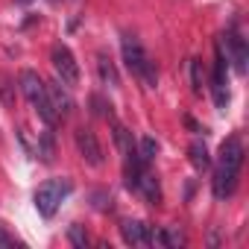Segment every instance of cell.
<instances>
[{
    "instance_id": "obj_9",
    "label": "cell",
    "mask_w": 249,
    "mask_h": 249,
    "mask_svg": "<svg viewBox=\"0 0 249 249\" xmlns=\"http://www.w3.org/2000/svg\"><path fill=\"white\" fill-rule=\"evenodd\" d=\"M226 44H229V56L226 59H231L234 62V71L237 73H246V62H249V50H246V38L243 36H237L234 30L229 33V38H226Z\"/></svg>"
},
{
    "instance_id": "obj_8",
    "label": "cell",
    "mask_w": 249,
    "mask_h": 249,
    "mask_svg": "<svg viewBox=\"0 0 249 249\" xmlns=\"http://www.w3.org/2000/svg\"><path fill=\"white\" fill-rule=\"evenodd\" d=\"M120 234H123V240H126L129 246H150V243H156V231L144 220H126L120 226Z\"/></svg>"
},
{
    "instance_id": "obj_1",
    "label": "cell",
    "mask_w": 249,
    "mask_h": 249,
    "mask_svg": "<svg viewBox=\"0 0 249 249\" xmlns=\"http://www.w3.org/2000/svg\"><path fill=\"white\" fill-rule=\"evenodd\" d=\"M240 167H243V144L237 135L226 138L220 153H217V167H214V196L217 199H229L237 188V179H240Z\"/></svg>"
},
{
    "instance_id": "obj_13",
    "label": "cell",
    "mask_w": 249,
    "mask_h": 249,
    "mask_svg": "<svg viewBox=\"0 0 249 249\" xmlns=\"http://www.w3.org/2000/svg\"><path fill=\"white\" fill-rule=\"evenodd\" d=\"M111 135H114V144H117V150H120L123 156L135 150V138H132V132H129L126 126H120V123H111Z\"/></svg>"
},
{
    "instance_id": "obj_19",
    "label": "cell",
    "mask_w": 249,
    "mask_h": 249,
    "mask_svg": "<svg viewBox=\"0 0 249 249\" xmlns=\"http://www.w3.org/2000/svg\"><path fill=\"white\" fill-rule=\"evenodd\" d=\"M68 237H71V243H73V246H79V249H85V246H88V234L82 231V226H79V223H73V226L68 229Z\"/></svg>"
},
{
    "instance_id": "obj_20",
    "label": "cell",
    "mask_w": 249,
    "mask_h": 249,
    "mask_svg": "<svg viewBox=\"0 0 249 249\" xmlns=\"http://www.w3.org/2000/svg\"><path fill=\"white\" fill-rule=\"evenodd\" d=\"M91 103L97 106V108H94L97 114H103V117H111V106H108V103H103V97H94Z\"/></svg>"
},
{
    "instance_id": "obj_16",
    "label": "cell",
    "mask_w": 249,
    "mask_h": 249,
    "mask_svg": "<svg viewBox=\"0 0 249 249\" xmlns=\"http://www.w3.org/2000/svg\"><path fill=\"white\" fill-rule=\"evenodd\" d=\"M156 240H159V243H164V246H182V243H185L182 231H176V229H164V231H156Z\"/></svg>"
},
{
    "instance_id": "obj_12",
    "label": "cell",
    "mask_w": 249,
    "mask_h": 249,
    "mask_svg": "<svg viewBox=\"0 0 249 249\" xmlns=\"http://www.w3.org/2000/svg\"><path fill=\"white\" fill-rule=\"evenodd\" d=\"M97 73H100L103 85H108V88H117V85H120V76H117V71H114V62H111V56H106V53L97 56Z\"/></svg>"
},
{
    "instance_id": "obj_10",
    "label": "cell",
    "mask_w": 249,
    "mask_h": 249,
    "mask_svg": "<svg viewBox=\"0 0 249 249\" xmlns=\"http://www.w3.org/2000/svg\"><path fill=\"white\" fill-rule=\"evenodd\" d=\"M44 88H47V100H50L53 111L59 114V120H62V117H68V114H71V108H73L71 94L59 85V79H56V82H44Z\"/></svg>"
},
{
    "instance_id": "obj_2",
    "label": "cell",
    "mask_w": 249,
    "mask_h": 249,
    "mask_svg": "<svg viewBox=\"0 0 249 249\" xmlns=\"http://www.w3.org/2000/svg\"><path fill=\"white\" fill-rule=\"evenodd\" d=\"M120 53H123V62H126L129 73L138 82H144L147 88H156L159 85V68H156L153 56L144 50V44L135 36H129V33L120 36Z\"/></svg>"
},
{
    "instance_id": "obj_18",
    "label": "cell",
    "mask_w": 249,
    "mask_h": 249,
    "mask_svg": "<svg viewBox=\"0 0 249 249\" xmlns=\"http://www.w3.org/2000/svg\"><path fill=\"white\" fill-rule=\"evenodd\" d=\"M38 156H41V161H53V132L50 129L38 141Z\"/></svg>"
},
{
    "instance_id": "obj_6",
    "label": "cell",
    "mask_w": 249,
    "mask_h": 249,
    "mask_svg": "<svg viewBox=\"0 0 249 249\" xmlns=\"http://www.w3.org/2000/svg\"><path fill=\"white\" fill-rule=\"evenodd\" d=\"M211 94H214V106L226 111L229 106V59L223 44H214V76H211Z\"/></svg>"
},
{
    "instance_id": "obj_14",
    "label": "cell",
    "mask_w": 249,
    "mask_h": 249,
    "mask_svg": "<svg viewBox=\"0 0 249 249\" xmlns=\"http://www.w3.org/2000/svg\"><path fill=\"white\" fill-rule=\"evenodd\" d=\"M188 156H191V164H194V170H205V167L211 164L208 147H205L202 141H194V144L188 147Z\"/></svg>"
},
{
    "instance_id": "obj_5",
    "label": "cell",
    "mask_w": 249,
    "mask_h": 249,
    "mask_svg": "<svg viewBox=\"0 0 249 249\" xmlns=\"http://www.w3.org/2000/svg\"><path fill=\"white\" fill-rule=\"evenodd\" d=\"M50 62H53V71H56L62 85H71V88L79 85V62H76V56L71 53L68 44L56 41L53 50H50Z\"/></svg>"
},
{
    "instance_id": "obj_11",
    "label": "cell",
    "mask_w": 249,
    "mask_h": 249,
    "mask_svg": "<svg viewBox=\"0 0 249 249\" xmlns=\"http://www.w3.org/2000/svg\"><path fill=\"white\" fill-rule=\"evenodd\" d=\"M135 191H141V194H144V199H147L150 205H159V202H161V185H159L156 173H150L147 167H144V173H141V179H138V188H135Z\"/></svg>"
},
{
    "instance_id": "obj_15",
    "label": "cell",
    "mask_w": 249,
    "mask_h": 249,
    "mask_svg": "<svg viewBox=\"0 0 249 249\" xmlns=\"http://www.w3.org/2000/svg\"><path fill=\"white\" fill-rule=\"evenodd\" d=\"M156 153H159V144H156V138L144 135V138H141V144H138V156H141V161H144V164H150V161L156 159Z\"/></svg>"
},
{
    "instance_id": "obj_7",
    "label": "cell",
    "mask_w": 249,
    "mask_h": 249,
    "mask_svg": "<svg viewBox=\"0 0 249 249\" xmlns=\"http://www.w3.org/2000/svg\"><path fill=\"white\" fill-rule=\"evenodd\" d=\"M73 141H76V150H79V156H82V161H88L91 167H103V147H100V141H97V135L88 129V126H79L76 132H73Z\"/></svg>"
},
{
    "instance_id": "obj_4",
    "label": "cell",
    "mask_w": 249,
    "mask_h": 249,
    "mask_svg": "<svg viewBox=\"0 0 249 249\" xmlns=\"http://www.w3.org/2000/svg\"><path fill=\"white\" fill-rule=\"evenodd\" d=\"M71 194V182L68 179H47L44 185H38V191H36V211L44 217V220H50L56 211H59V205H62V199Z\"/></svg>"
},
{
    "instance_id": "obj_21",
    "label": "cell",
    "mask_w": 249,
    "mask_h": 249,
    "mask_svg": "<svg viewBox=\"0 0 249 249\" xmlns=\"http://www.w3.org/2000/svg\"><path fill=\"white\" fill-rule=\"evenodd\" d=\"M12 243H15V240H12V237H6V234H3V231H0V246H12Z\"/></svg>"
},
{
    "instance_id": "obj_17",
    "label": "cell",
    "mask_w": 249,
    "mask_h": 249,
    "mask_svg": "<svg viewBox=\"0 0 249 249\" xmlns=\"http://www.w3.org/2000/svg\"><path fill=\"white\" fill-rule=\"evenodd\" d=\"M191 88L194 94H202V62L191 59Z\"/></svg>"
},
{
    "instance_id": "obj_3",
    "label": "cell",
    "mask_w": 249,
    "mask_h": 249,
    "mask_svg": "<svg viewBox=\"0 0 249 249\" xmlns=\"http://www.w3.org/2000/svg\"><path fill=\"white\" fill-rule=\"evenodd\" d=\"M18 82H21V91H24V97L33 103V108L38 111V117L47 123V126H56L59 123V114L53 111V106H50V100H47V88H44V79L33 71V68H24L21 73H18Z\"/></svg>"
}]
</instances>
